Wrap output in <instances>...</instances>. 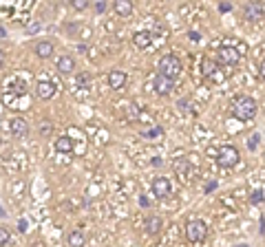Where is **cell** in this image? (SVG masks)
Here are the masks:
<instances>
[{
	"instance_id": "cell-6",
	"label": "cell",
	"mask_w": 265,
	"mask_h": 247,
	"mask_svg": "<svg viewBox=\"0 0 265 247\" xmlns=\"http://www.w3.org/2000/svg\"><path fill=\"white\" fill-rule=\"evenodd\" d=\"M153 88H155V93L157 95H170L173 93V88H175V80H170V77H164V75H155V80H153Z\"/></svg>"
},
{
	"instance_id": "cell-32",
	"label": "cell",
	"mask_w": 265,
	"mask_h": 247,
	"mask_svg": "<svg viewBox=\"0 0 265 247\" xmlns=\"http://www.w3.org/2000/svg\"><path fill=\"white\" fill-rule=\"evenodd\" d=\"M80 84H88V75H86V73H84V75L77 77V86H80Z\"/></svg>"
},
{
	"instance_id": "cell-28",
	"label": "cell",
	"mask_w": 265,
	"mask_h": 247,
	"mask_svg": "<svg viewBox=\"0 0 265 247\" xmlns=\"http://www.w3.org/2000/svg\"><path fill=\"white\" fill-rule=\"evenodd\" d=\"M177 106H179V110H186V113H190V102H188V99H179V102H177Z\"/></svg>"
},
{
	"instance_id": "cell-2",
	"label": "cell",
	"mask_w": 265,
	"mask_h": 247,
	"mask_svg": "<svg viewBox=\"0 0 265 247\" xmlns=\"http://www.w3.org/2000/svg\"><path fill=\"white\" fill-rule=\"evenodd\" d=\"M157 69H159V75L170 77V80H177V77L181 75V71H184V64H181V60L177 58V55L168 53V55H164V58L159 60Z\"/></svg>"
},
{
	"instance_id": "cell-24",
	"label": "cell",
	"mask_w": 265,
	"mask_h": 247,
	"mask_svg": "<svg viewBox=\"0 0 265 247\" xmlns=\"http://www.w3.org/2000/svg\"><path fill=\"white\" fill-rule=\"evenodd\" d=\"M177 172H179V177H181V181H184V172H188V161L184 159H177Z\"/></svg>"
},
{
	"instance_id": "cell-26",
	"label": "cell",
	"mask_w": 265,
	"mask_h": 247,
	"mask_svg": "<svg viewBox=\"0 0 265 247\" xmlns=\"http://www.w3.org/2000/svg\"><path fill=\"white\" fill-rule=\"evenodd\" d=\"M162 133H164L162 128H153V131H144L142 135H144L146 139H151V137H157V135H162Z\"/></svg>"
},
{
	"instance_id": "cell-4",
	"label": "cell",
	"mask_w": 265,
	"mask_h": 247,
	"mask_svg": "<svg viewBox=\"0 0 265 247\" xmlns=\"http://www.w3.org/2000/svg\"><path fill=\"white\" fill-rule=\"evenodd\" d=\"M239 150L234 148V146H221L219 153H217V161L221 168H234L239 164Z\"/></svg>"
},
{
	"instance_id": "cell-21",
	"label": "cell",
	"mask_w": 265,
	"mask_h": 247,
	"mask_svg": "<svg viewBox=\"0 0 265 247\" xmlns=\"http://www.w3.org/2000/svg\"><path fill=\"white\" fill-rule=\"evenodd\" d=\"M9 245H11V234H9V229L0 227V247H9Z\"/></svg>"
},
{
	"instance_id": "cell-18",
	"label": "cell",
	"mask_w": 265,
	"mask_h": 247,
	"mask_svg": "<svg viewBox=\"0 0 265 247\" xmlns=\"http://www.w3.org/2000/svg\"><path fill=\"white\" fill-rule=\"evenodd\" d=\"M9 108H16V110H27L29 108V95L27 93H20L14 97V102L9 104Z\"/></svg>"
},
{
	"instance_id": "cell-16",
	"label": "cell",
	"mask_w": 265,
	"mask_h": 247,
	"mask_svg": "<svg viewBox=\"0 0 265 247\" xmlns=\"http://www.w3.org/2000/svg\"><path fill=\"white\" fill-rule=\"evenodd\" d=\"M113 9L117 16H121V18H130L132 16V3H128V0H115Z\"/></svg>"
},
{
	"instance_id": "cell-27",
	"label": "cell",
	"mask_w": 265,
	"mask_h": 247,
	"mask_svg": "<svg viewBox=\"0 0 265 247\" xmlns=\"http://www.w3.org/2000/svg\"><path fill=\"white\" fill-rule=\"evenodd\" d=\"M91 7H93V9H95V11H97V14H104V11H106V9H108V3H93V5H91Z\"/></svg>"
},
{
	"instance_id": "cell-10",
	"label": "cell",
	"mask_w": 265,
	"mask_h": 247,
	"mask_svg": "<svg viewBox=\"0 0 265 247\" xmlns=\"http://www.w3.org/2000/svg\"><path fill=\"white\" fill-rule=\"evenodd\" d=\"M155 36L151 31H137L132 33V44H135V49H140V51H144V49H148L153 44Z\"/></svg>"
},
{
	"instance_id": "cell-34",
	"label": "cell",
	"mask_w": 265,
	"mask_h": 247,
	"mask_svg": "<svg viewBox=\"0 0 265 247\" xmlns=\"http://www.w3.org/2000/svg\"><path fill=\"white\" fill-rule=\"evenodd\" d=\"M5 60H7V55H5V51H3V49H0V66L5 64Z\"/></svg>"
},
{
	"instance_id": "cell-15",
	"label": "cell",
	"mask_w": 265,
	"mask_h": 247,
	"mask_svg": "<svg viewBox=\"0 0 265 247\" xmlns=\"http://www.w3.org/2000/svg\"><path fill=\"white\" fill-rule=\"evenodd\" d=\"M263 9H265L263 3H247L245 5V18L247 20H261L263 18Z\"/></svg>"
},
{
	"instance_id": "cell-12",
	"label": "cell",
	"mask_w": 265,
	"mask_h": 247,
	"mask_svg": "<svg viewBox=\"0 0 265 247\" xmlns=\"http://www.w3.org/2000/svg\"><path fill=\"white\" fill-rule=\"evenodd\" d=\"M126 82H128V75H126L124 71H110L108 73V86L113 88V91H119V88H124Z\"/></svg>"
},
{
	"instance_id": "cell-35",
	"label": "cell",
	"mask_w": 265,
	"mask_h": 247,
	"mask_svg": "<svg viewBox=\"0 0 265 247\" xmlns=\"http://www.w3.org/2000/svg\"><path fill=\"white\" fill-rule=\"evenodd\" d=\"M190 40H195V42L199 40V33L197 31H190Z\"/></svg>"
},
{
	"instance_id": "cell-23",
	"label": "cell",
	"mask_w": 265,
	"mask_h": 247,
	"mask_svg": "<svg viewBox=\"0 0 265 247\" xmlns=\"http://www.w3.org/2000/svg\"><path fill=\"white\" fill-rule=\"evenodd\" d=\"M258 144H261V135L254 133L252 137H250V142H247V148H250V150H256V148H258Z\"/></svg>"
},
{
	"instance_id": "cell-3",
	"label": "cell",
	"mask_w": 265,
	"mask_h": 247,
	"mask_svg": "<svg viewBox=\"0 0 265 247\" xmlns=\"http://www.w3.org/2000/svg\"><path fill=\"white\" fill-rule=\"evenodd\" d=\"M206 236H208V225L203 221L195 218V221H188L186 223V238H188V243H203Z\"/></svg>"
},
{
	"instance_id": "cell-30",
	"label": "cell",
	"mask_w": 265,
	"mask_h": 247,
	"mask_svg": "<svg viewBox=\"0 0 265 247\" xmlns=\"http://www.w3.org/2000/svg\"><path fill=\"white\" fill-rule=\"evenodd\" d=\"M219 11H221V14H228V11H232V3H221Z\"/></svg>"
},
{
	"instance_id": "cell-8",
	"label": "cell",
	"mask_w": 265,
	"mask_h": 247,
	"mask_svg": "<svg viewBox=\"0 0 265 247\" xmlns=\"http://www.w3.org/2000/svg\"><path fill=\"white\" fill-rule=\"evenodd\" d=\"M217 60L221 64H236V62L241 60V55L236 53L234 47H221L219 53H217Z\"/></svg>"
},
{
	"instance_id": "cell-11",
	"label": "cell",
	"mask_w": 265,
	"mask_h": 247,
	"mask_svg": "<svg viewBox=\"0 0 265 247\" xmlns=\"http://www.w3.org/2000/svg\"><path fill=\"white\" fill-rule=\"evenodd\" d=\"M33 51H36V55L40 60H49L53 55V51H55V44L51 40H40V42H36Z\"/></svg>"
},
{
	"instance_id": "cell-36",
	"label": "cell",
	"mask_w": 265,
	"mask_h": 247,
	"mask_svg": "<svg viewBox=\"0 0 265 247\" xmlns=\"http://www.w3.org/2000/svg\"><path fill=\"white\" fill-rule=\"evenodd\" d=\"M0 216H5V212H3V210H0Z\"/></svg>"
},
{
	"instance_id": "cell-20",
	"label": "cell",
	"mask_w": 265,
	"mask_h": 247,
	"mask_svg": "<svg viewBox=\"0 0 265 247\" xmlns=\"http://www.w3.org/2000/svg\"><path fill=\"white\" fill-rule=\"evenodd\" d=\"M214 71H217V62L203 58V60H201V75H203V77H212Z\"/></svg>"
},
{
	"instance_id": "cell-9",
	"label": "cell",
	"mask_w": 265,
	"mask_h": 247,
	"mask_svg": "<svg viewBox=\"0 0 265 247\" xmlns=\"http://www.w3.org/2000/svg\"><path fill=\"white\" fill-rule=\"evenodd\" d=\"M9 131H11L14 137L22 139V137H27V135H29V124H27V119H22V117H14L11 124H9Z\"/></svg>"
},
{
	"instance_id": "cell-1",
	"label": "cell",
	"mask_w": 265,
	"mask_h": 247,
	"mask_svg": "<svg viewBox=\"0 0 265 247\" xmlns=\"http://www.w3.org/2000/svg\"><path fill=\"white\" fill-rule=\"evenodd\" d=\"M256 113H258V104L250 95H239L234 99V104H232V115L239 121H252Z\"/></svg>"
},
{
	"instance_id": "cell-17",
	"label": "cell",
	"mask_w": 265,
	"mask_h": 247,
	"mask_svg": "<svg viewBox=\"0 0 265 247\" xmlns=\"http://www.w3.org/2000/svg\"><path fill=\"white\" fill-rule=\"evenodd\" d=\"M66 245L69 247H84L86 236L80 232V229H73V232H69V236H66Z\"/></svg>"
},
{
	"instance_id": "cell-29",
	"label": "cell",
	"mask_w": 265,
	"mask_h": 247,
	"mask_svg": "<svg viewBox=\"0 0 265 247\" xmlns=\"http://www.w3.org/2000/svg\"><path fill=\"white\" fill-rule=\"evenodd\" d=\"M40 31V22H29L27 25V33H38Z\"/></svg>"
},
{
	"instance_id": "cell-25",
	"label": "cell",
	"mask_w": 265,
	"mask_h": 247,
	"mask_svg": "<svg viewBox=\"0 0 265 247\" xmlns=\"http://www.w3.org/2000/svg\"><path fill=\"white\" fill-rule=\"evenodd\" d=\"M250 201H252L254 205H256V203H263V190H261V188H258V190H254L252 196H250Z\"/></svg>"
},
{
	"instance_id": "cell-19",
	"label": "cell",
	"mask_w": 265,
	"mask_h": 247,
	"mask_svg": "<svg viewBox=\"0 0 265 247\" xmlns=\"http://www.w3.org/2000/svg\"><path fill=\"white\" fill-rule=\"evenodd\" d=\"M162 225H164L162 218H159V216H151L146 221V232L148 234H159V232H162Z\"/></svg>"
},
{
	"instance_id": "cell-14",
	"label": "cell",
	"mask_w": 265,
	"mask_h": 247,
	"mask_svg": "<svg viewBox=\"0 0 265 247\" xmlns=\"http://www.w3.org/2000/svg\"><path fill=\"white\" fill-rule=\"evenodd\" d=\"M55 69H58L60 75H69V73H73V69H75V60L71 58V55H62V58H58Z\"/></svg>"
},
{
	"instance_id": "cell-13",
	"label": "cell",
	"mask_w": 265,
	"mask_h": 247,
	"mask_svg": "<svg viewBox=\"0 0 265 247\" xmlns=\"http://www.w3.org/2000/svg\"><path fill=\"white\" fill-rule=\"evenodd\" d=\"M36 95L38 99H51L55 95V84L51 82H38L36 84Z\"/></svg>"
},
{
	"instance_id": "cell-5",
	"label": "cell",
	"mask_w": 265,
	"mask_h": 247,
	"mask_svg": "<svg viewBox=\"0 0 265 247\" xmlns=\"http://www.w3.org/2000/svg\"><path fill=\"white\" fill-rule=\"evenodd\" d=\"M170 192H173V183H170V179L157 177L153 181V194L157 196V199H166V196H170Z\"/></svg>"
},
{
	"instance_id": "cell-31",
	"label": "cell",
	"mask_w": 265,
	"mask_h": 247,
	"mask_svg": "<svg viewBox=\"0 0 265 247\" xmlns=\"http://www.w3.org/2000/svg\"><path fill=\"white\" fill-rule=\"evenodd\" d=\"M27 227H29V223H27L25 218H20V221H18V229H20V232H27Z\"/></svg>"
},
{
	"instance_id": "cell-22",
	"label": "cell",
	"mask_w": 265,
	"mask_h": 247,
	"mask_svg": "<svg viewBox=\"0 0 265 247\" xmlns=\"http://www.w3.org/2000/svg\"><path fill=\"white\" fill-rule=\"evenodd\" d=\"M71 7L75 11H84L86 7H91V3H86V0H71Z\"/></svg>"
},
{
	"instance_id": "cell-33",
	"label": "cell",
	"mask_w": 265,
	"mask_h": 247,
	"mask_svg": "<svg viewBox=\"0 0 265 247\" xmlns=\"http://www.w3.org/2000/svg\"><path fill=\"white\" fill-rule=\"evenodd\" d=\"M214 188H217V181H210V183L206 185V192H212Z\"/></svg>"
},
{
	"instance_id": "cell-7",
	"label": "cell",
	"mask_w": 265,
	"mask_h": 247,
	"mask_svg": "<svg viewBox=\"0 0 265 247\" xmlns=\"http://www.w3.org/2000/svg\"><path fill=\"white\" fill-rule=\"evenodd\" d=\"M53 148H55V153H60V155H69V153H73L75 144L69 135H60V137L53 139Z\"/></svg>"
}]
</instances>
